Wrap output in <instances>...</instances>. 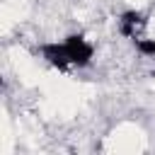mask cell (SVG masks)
<instances>
[{
  "instance_id": "4",
  "label": "cell",
  "mask_w": 155,
  "mask_h": 155,
  "mask_svg": "<svg viewBox=\"0 0 155 155\" xmlns=\"http://www.w3.org/2000/svg\"><path fill=\"white\" fill-rule=\"evenodd\" d=\"M136 48L140 53H145V56H155V39H138Z\"/></svg>"
},
{
  "instance_id": "3",
  "label": "cell",
  "mask_w": 155,
  "mask_h": 155,
  "mask_svg": "<svg viewBox=\"0 0 155 155\" xmlns=\"http://www.w3.org/2000/svg\"><path fill=\"white\" fill-rule=\"evenodd\" d=\"M143 24V17H140V12H124L121 15V34H126V36H133L136 34V29Z\"/></svg>"
},
{
  "instance_id": "1",
  "label": "cell",
  "mask_w": 155,
  "mask_h": 155,
  "mask_svg": "<svg viewBox=\"0 0 155 155\" xmlns=\"http://www.w3.org/2000/svg\"><path fill=\"white\" fill-rule=\"evenodd\" d=\"M65 48H68V56L75 65H87L90 58H92V46L80 36V34H73L65 39Z\"/></svg>"
},
{
  "instance_id": "2",
  "label": "cell",
  "mask_w": 155,
  "mask_h": 155,
  "mask_svg": "<svg viewBox=\"0 0 155 155\" xmlns=\"http://www.w3.org/2000/svg\"><path fill=\"white\" fill-rule=\"evenodd\" d=\"M41 53H44V58H46L51 65H56L58 70H65L68 63H73L70 56H68L65 44H46V46H41Z\"/></svg>"
}]
</instances>
